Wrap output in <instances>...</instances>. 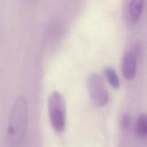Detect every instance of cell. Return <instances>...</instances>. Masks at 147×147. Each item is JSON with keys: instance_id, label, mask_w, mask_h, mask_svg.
<instances>
[{"instance_id": "5", "label": "cell", "mask_w": 147, "mask_h": 147, "mask_svg": "<svg viewBox=\"0 0 147 147\" xmlns=\"http://www.w3.org/2000/svg\"><path fill=\"white\" fill-rule=\"evenodd\" d=\"M144 5L143 0H131L129 4V15L133 22L137 21L141 14Z\"/></svg>"}, {"instance_id": "4", "label": "cell", "mask_w": 147, "mask_h": 147, "mask_svg": "<svg viewBox=\"0 0 147 147\" xmlns=\"http://www.w3.org/2000/svg\"><path fill=\"white\" fill-rule=\"evenodd\" d=\"M137 70V60L135 55L131 51L125 52L122 61V72L127 80L134 78Z\"/></svg>"}, {"instance_id": "6", "label": "cell", "mask_w": 147, "mask_h": 147, "mask_svg": "<svg viewBox=\"0 0 147 147\" xmlns=\"http://www.w3.org/2000/svg\"><path fill=\"white\" fill-rule=\"evenodd\" d=\"M136 132L137 136L141 138H145L147 134V121L145 114L139 115L136 125Z\"/></svg>"}, {"instance_id": "1", "label": "cell", "mask_w": 147, "mask_h": 147, "mask_svg": "<svg viewBox=\"0 0 147 147\" xmlns=\"http://www.w3.org/2000/svg\"><path fill=\"white\" fill-rule=\"evenodd\" d=\"M28 114L26 99L20 96L12 106L7 123L6 141L10 145H17L23 141L26 131Z\"/></svg>"}, {"instance_id": "8", "label": "cell", "mask_w": 147, "mask_h": 147, "mask_svg": "<svg viewBox=\"0 0 147 147\" xmlns=\"http://www.w3.org/2000/svg\"><path fill=\"white\" fill-rule=\"evenodd\" d=\"M122 126L123 129H127L130 123V117L128 114H125L122 118Z\"/></svg>"}, {"instance_id": "7", "label": "cell", "mask_w": 147, "mask_h": 147, "mask_svg": "<svg viewBox=\"0 0 147 147\" xmlns=\"http://www.w3.org/2000/svg\"><path fill=\"white\" fill-rule=\"evenodd\" d=\"M104 74L108 82L114 88H118L120 86V82L118 76L111 67H106L104 69Z\"/></svg>"}, {"instance_id": "3", "label": "cell", "mask_w": 147, "mask_h": 147, "mask_svg": "<svg viewBox=\"0 0 147 147\" xmlns=\"http://www.w3.org/2000/svg\"><path fill=\"white\" fill-rule=\"evenodd\" d=\"M87 84L90 99L94 105L100 107L108 102L109 93L99 75L96 73L90 74L87 78Z\"/></svg>"}, {"instance_id": "2", "label": "cell", "mask_w": 147, "mask_h": 147, "mask_svg": "<svg viewBox=\"0 0 147 147\" xmlns=\"http://www.w3.org/2000/svg\"><path fill=\"white\" fill-rule=\"evenodd\" d=\"M48 109L52 128L57 133L62 132L66 124V109L64 99L60 92L54 91L50 94Z\"/></svg>"}]
</instances>
